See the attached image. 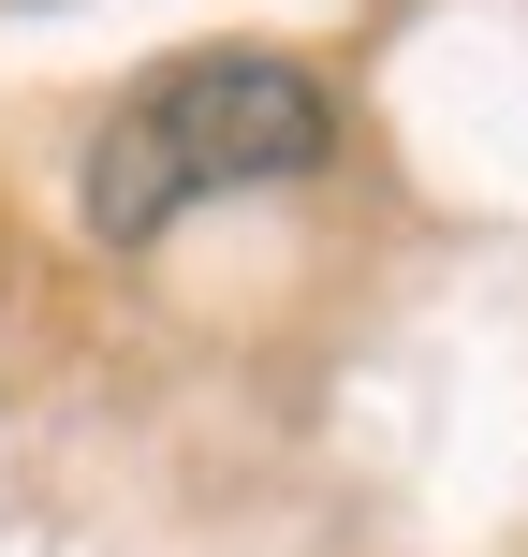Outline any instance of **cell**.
Wrapping results in <instances>:
<instances>
[{"label": "cell", "instance_id": "cell-1", "mask_svg": "<svg viewBox=\"0 0 528 557\" xmlns=\"http://www.w3.org/2000/svg\"><path fill=\"white\" fill-rule=\"evenodd\" d=\"M323 147H337V88L308 74V59H279V45H206V59H162V74L88 133L74 206H88L103 250H147V235H176L192 206H221V191H279V176H308Z\"/></svg>", "mask_w": 528, "mask_h": 557}]
</instances>
